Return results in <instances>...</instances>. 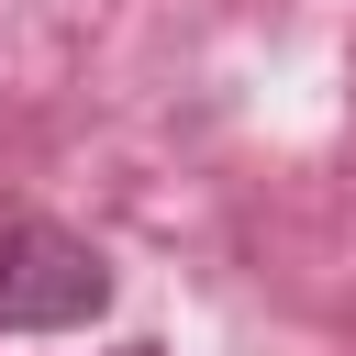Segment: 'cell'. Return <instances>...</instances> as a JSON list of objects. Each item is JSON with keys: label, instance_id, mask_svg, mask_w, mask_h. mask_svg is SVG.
Wrapping results in <instances>:
<instances>
[{"label": "cell", "instance_id": "6da1fadb", "mask_svg": "<svg viewBox=\"0 0 356 356\" xmlns=\"http://www.w3.org/2000/svg\"><path fill=\"white\" fill-rule=\"evenodd\" d=\"M111 300V267L56 222H0V334H67Z\"/></svg>", "mask_w": 356, "mask_h": 356}, {"label": "cell", "instance_id": "7a4b0ae2", "mask_svg": "<svg viewBox=\"0 0 356 356\" xmlns=\"http://www.w3.org/2000/svg\"><path fill=\"white\" fill-rule=\"evenodd\" d=\"M134 356H145V345H134Z\"/></svg>", "mask_w": 356, "mask_h": 356}]
</instances>
